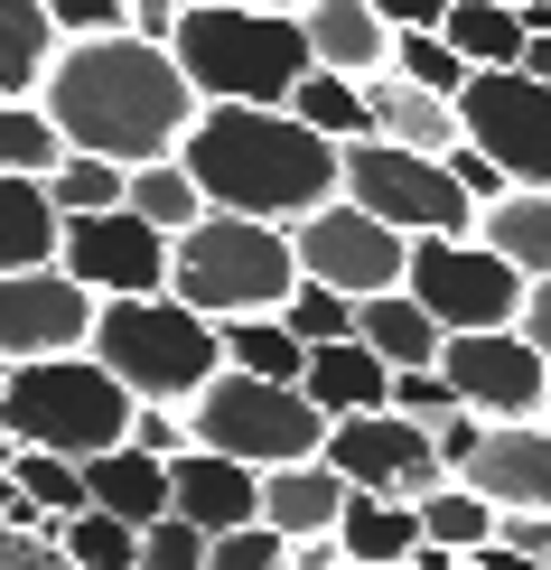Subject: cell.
I'll list each match as a JSON object with an SVG mask.
<instances>
[{"label": "cell", "instance_id": "1", "mask_svg": "<svg viewBox=\"0 0 551 570\" xmlns=\"http://www.w3.org/2000/svg\"><path fill=\"white\" fill-rule=\"evenodd\" d=\"M47 122L66 131V150H104V159H169L187 122H197V85L159 38L104 29V38H57V66L38 85Z\"/></svg>", "mask_w": 551, "mask_h": 570}, {"label": "cell", "instance_id": "2", "mask_svg": "<svg viewBox=\"0 0 551 570\" xmlns=\"http://www.w3.org/2000/svg\"><path fill=\"white\" fill-rule=\"evenodd\" d=\"M337 150L346 140L308 131L291 104H197V122L178 140V159L206 187V206L272 216V225H299L308 206L337 197Z\"/></svg>", "mask_w": 551, "mask_h": 570}, {"label": "cell", "instance_id": "3", "mask_svg": "<svg viewBox=\"0 0 551 570\" xmlns=\"http://www.w3.org/2000/svg\"><path fill=\"white\" fill-rule=\"evenodd\" d=\"M169 57L187 66L197 104H291V85L308 76L299 10H253V0H187Z\"/></svg>", "mask_w": 551, "mask_h": 570}, {"label": "cell", "instance_id": "4", "mask_svg": "<svg viewBox=\"0 0 551 570\" xmlns=\"http://www.w3.org/2000/svg\"><path fill=\"white\" fill-rule=\"evenodd\" d=\"M94 355L122 374L131 402H178L225 365V327L206 308H187L178 291H122V299H94Z\"/></svg>", "mask_w": 551, "mask_h": 570}, {"label": "cell", "instance_id": "5", "mask_svg": "<svg viewBox=\"0 0 551 570\" xmlns=\"http://www.w3.org/2000/svg\"><path fill=\"white\" fill-rule=\"evenodd\" d=\"M169 291L206 318H244V308H281L299 291V244L272 216H234L206 206L187 234H169Z\"/></svg>", "mask_w": 551, "mask_h": 570}, {"label": "cell", "instance_id": "6", "mask_svg": "<svg viewBox=\"0 0 551 570\" xmlns=\"http://www.w3.org/2000/svg\"><path fill=\"white\" fill-rule=\"evenodd\" d=\"M0 431L29 440V449L94 459V449H112V440L131 431V393H122V374H112L94 346L29 355V365L0 374Z\"/></svg>", "mask_w": 551, "mask_h": 570}, {"label": "cell", "instance_id": "7", "mask_svg": "<svg viewBox=\"0 0 551 570\" xmlns=\"http://www.w3.org/2000/svg\"><path fill=\"white\" fill-rule=\"evenodd\" d=\"M187 440L225 449V459H244V468H281V459H318L327 412H318L299 384H272V374H244V365H215L206 384L187 393Z\"/></svg>", "mask_w": 551, "mask_h": 570}, {"label": "cell", "instance_id": "8", "mask_svg": "<svg viewBox=\"0 0 551 570\" xmlns=\"http://www.w3.org/2000/svg\"><path fill=\"white\" fill-rule=\"evenodd\" d=\"M337 197L374 206L393 234H476V197L449 178L440 150H412V140H346L337 150Z\"/></svg>", "mask_w": 551, "mask_h": 570}, {"label": "cell", "instance_id": "9", "mask_svg": "<svg viewBox=\"0 0 551 570\" xmlns=\"http://www.w3.org/2000/svg\"><path fill=\"white\" fill-rule=\"evenodd\" d=\"M402 291L459 337V327H514L523 318V272L476 234H412L402 253Z\"/></svg>", "mask_w": 551, "mask_h": 570}, {"label": "cell", "instance_id": "10", "mask_svg": "<svg viewBox=\"0 0 551 570\" xmlns=\"http://www.w3.org/2000/svg\"><path fill=\"white\" fill-rule=\"evenodd\" d=\"M459 131L505 159L514 187H551V85L523 66H476L459 85Z\"/></svg>", "mask_w": 551, "mask_h": 570}, {"label": "cell", "instance_id": "11", "mask_svg": "<svg viewBox=\"0 0 551 570\" xmlns=\"http://www.w3.org/2000/svg\"><path fill=\"white\" fill-rule=\"evenodd\" d=\"M440 374H449V393H459L468 412H486V421L551 412V365H542V346L523 337V318L514 327H459V337H440Z\"/></svg>", "mask_w": 551, "mask_h": 570}, {"label": "cell", "instance_id": "12", "mask_svg": "<svg viewBox=\"0 0 551 570\" xmlns=\"http://www.w3.org/2000/svg\"><path fill=\"white\" fill-rule=\"evenodd\" d=\"M291 244H299V281H327V291L365 299V291H393L402 281L412 234H393L374 206H355V197H327V206H308V216L291 225Z\"/></svg>", "mask_w": 551, "mask_h": 570}, {"label": "cell", "instance_id": "13", "mask_svg": "<svg viewBox=\"0 0 551 570\" xmlns=\"http://www.w3.org/2000/svg\"><path fill=\"white\" fill-rule=\"evenodd\" d=\"M318 459L337 468L346 487H393V495H430V487L449 478L440 440H430L421 421H402L393 402H374V412H337V421H327V440H318Z\"/></svg>", "mask_w": 551, "mask_h": 570}, {"label": "cell", "instance_id": "14", "mask_svg": "<svg viewBox=\"0 0 551 570\" xmlns=\"http://www.w3.org/2000/svg\"><path fill=\"white\" fill-rule=\"evenodd\" d=\"M57 263L85 281L94 299H122V291H169V234L131 206H94V216H66L57 234Z\"/></svg>", "mask_w": 551, "mask_h": 570}, {"label": "cell", "instance_id": "15", "mask_svg": "<svg viewBox=\"0 0 551 570\" xmlns=\"http://www.w3.org/2000/svg\"><path fill=\"white\" fill-rule=\"evenodd\" d=\"M94 337V291L66 263H29L0 272V365H29V355H66Z\"/></svg>", "mask_w": 551, "mask_h": 570}, {"label": "cell", "instance_id": "16", "mask_svg": "<svg viewBox=\"0 0 551 570\" xmlns=\"http://www.w3.org/2000/svg\"><path fill=\"white\" fill-rule=\"evenodd\" d=\"M449 478H468L486 505H551V412L533 421H486L476 431V449Z\"/></svg>", "mask_w": 551, "mask_h": 570}, {"label": "cell", "instance_id": "17", "mask_svg": "<svg viewBox=\"0 0 551 570\" xmlns=\"http://www.w3.org/2000/svg\"><path fill=\"white\" fill-rule=\"evenodd\" d=\"M169 514H187V524H206V533L253 524V514H262V468L225 459V449H206V440H187L169 459Z\"/></svg>", "mask_w": 551, "mask_h": 570}, {"label": "cell", "instance_id": "18", "mask_svg": "<svg viewBox=\"0 0 551 570\" xmlns=\"http://www.w3.org/2000/svg\"><path fill=\"white\" fill-rule=\"evenodd\" d=\"M299 38H308V66H337V76L393 66V19L374 0H299Z\"/></svg>", "mask_w": 551, "mask_h": 570}, {"label": "cell", "instance_id": "19", "mask_svg": "<svg viewBox=\"0 0 551 570\" xmlns=\"http://www.w3.org/2000/svg\"><path fill=\"white\" fill-rule=\"evenodd\" d=\"M85 505L122 514V524H159V514H169V459L140 449V440L94 449V459H85Z\"/></svg>", "mask_w": 551, "mask_h": 570}, {"label": "cell", "instance_id": "20", "mask_svg": "<svg viewBox=\"0 0 551 570\" xmlns=\"http://www.w3.org/2000/svg\"><path fill=\"white\" fill-rule=\"evenodd\" d=\"M337 552H346V561H374V570L412 561V552H421V505H412V495H393V487H346V505H337Z\"/></svg>", "mask_w": 551, "mask_h": 570}, {"label": "cell", "instance_id": "21", "mask_svg": "<svg viewBox=\"0 0 551 570\" xmlns=\"http://www.w3.org/2000/svg\"><path fill=\"white\" fill-rule=\"evenodd\" d=\"M299 393L318 402L327 421H337V412H374V402H393V365H383L365 337H327V346H308Z\"/></svg>", "mask_w": 551, "mask_h": 570}, {"label": "cell", "instance_id": "22", "mask_svg": "<svg viewBox=\"0 0 551 570\" xmlns=\"http://www.w3.org/2000/svg\"><path fill=\"white\" fill-rule=\"evenodd\" d=\"M337 505H346V478L327 459H281L262 468V524L272 533H337Z\"/></svg>", "mask_w": 551, "mask_h": 570}, {"label": "cell", "instance_id": "23", "mask_svg": "<svg viewBox=\"0 0 551 570\" xmlns=\"http://www.w3.org/2000/svg\"><path fill=\"white\" fill-rule=\"evenodd\" d=\"M365 112H374V140H412V150H440L449 159V140H459V104L449 94H430L412 76H365Z\"/></svg>", "mask_w": 551, "mask_h": 570}, {"label": "cell", "instance_id": "24", "mask_svg": "<svg viewBox=\"0 0 551 570\" xmlns=\"http://www.w3.org/2000/svg\"><path fill=\"white\" fill-rule=\"evenodd\" d=\"M355 337H365L383 365H440V337H449V327L393 281V291H365V299H355Z\"/></svg>", "mask_w": 551, "mask_h": 570}, {"label": "cell", "instance_id": "25", "mask_svg": "<svg viewBox=\"0 0 551 570\" xmlns=\"http://www.w3.org/2000/svg\"><path fill=\"white\" fill-rule=\"evenodd\" d=\"M476 244H495L523 281H551V187H505L495 206H476Z\"/></svg>", "mask_w": 551, "mask_h": 570}, {"label": "cell", "instance_id": "26", "mask_svg": "<svg viewBox=\"0 0 551 570\" xmlns=\"http://www.w3.org/2000/svg\"><path fill=\"white\" fill-rule=\"evenodd\" d=\"M57 197L47 178H0V272H29V263H57Z\"/></svg>", "mask_w": 551, "mask_h": 570}, {"label": "cell", "instance_id": "27", "mask_svg": "<svg viewBox=\"0 0 551 570\" xmlns=\"http://www.w3.org/2000/svg\"><path fill=\"white\" fill-rule=\"evenodd\" d=\"M122 206L131 216H150L159 234H187L206 216V187L187 178V159L169 150V159H131V178H122Z\"/></svg>", "mask_w": 551, "mask_h": 570}, {"label": "cell", "instance_id": "28", "mask_svg": "<svg viewBox=\"0 0 551 570\" xmlns=\"http://www.w3.org/2000/svg\"><path fill=\"white\" fill-rule=\"evenodd\" d=\"M57 66V19L47 0H0V94H38Z\"/></svg>", "mask_w": 551, "mask_h": 570}, {"label": "cell", "instance_id": "29", "mask_svg": "<svg viewBox=\"0 0 551 570\" xmlns=\"http://www.w3.org/2000/svg\"><path fill=\"white\" fill-rule=\"evenodd\" d=\"M215 327H225V365L272 374V384H299L308 346L291 337V318H281V308H244V318H215Z\"/></svg>", "mask_w": 551, "mask_h": 570}, {"label": "cell", "instance_id": "30", "mask_svg": "<svg viewBox=\"0 0 551 570\" xmlns=\"http://www.w3.org/2000/svg\"><path fill=\"white\" fill-rule=\"evenodd\" d=\"M291 112H299L308 131H327V140H365V131H374L365 76H337V66H308V76L291 85Z\"/></svg>", "mask_w": 551, "mask_h": 570}, {"label": "cell", "instance_id": "31", "mask_svg": "<svg viewBox=\"0 0 551 570\" xmlns=\"http://www.w3.org/2000/svg\"><path fill=\"white\" fill-rule=\"evenodd\" d=\"M66 159V131L47 122L38 94H0V178H47Z\"/></svg>", "mask_w": 551, "mask_h": 570}, {"label": "cell", "instance_id": "32", "mask_svg": "<svg viewBox=\"0 0 551 570\" xmlns=\"http://www.w3.org/2000/svg\"><path fill=\"white\" fill-rule=\"evenodd\" d=\"M440 38L459 47L468 66H514L523 57V10H505V0H449Z\"/></svg>", "mask_w": 551, "mask_h": 570}, {"label": "cell", "instance_id": "33", "mask_svg": "<svg viewBox=\"0 0 551 570\" xmlns=\"http://www.w3.org/2000/svg\"><path fill=\"white\" fill-rule=\"evenodd\" d=\"M412 505H421V542H449V552H476V542H495V505H486L468 478H440L430 495H412Z\"/></svg>", "mask_w": 551, "mask_h": 570}, {"label": "cell", "instance_id": "34", "mask_svg": "<svg viewBox=\"0 0 551 570\" xmlns=\"http://www.w3.org/2000/svg\"><path fill=\"white\" fill-rule=\"evenodd\" d=\"M10 487L29 495V505L47 514V524H66V514L85 505V459H66V449H10Z\"/></svg>", "mask_w": 551, "mask_h": 570}, {"label": "cell", "instance_id": "35", "mask_svg": "<svg viewBox=\"0 0 551 570\" xmlns=\"http://www.w3.org/2000/svg\"><path fill=\"white\" fill-rule=\"evenodd\" d=\"M57 533H66V561L76 570H140V524H122L104 505H76Z\"/></svg>", "mask_w": 551, "mask_h": 570}, {"label": "cell", "instance_id": "36", "mask_svg": "<svg viewBox=\"0 0 551 570\" xmlns=\"http://www.w3.org/2000/svg\"><path fill=\"white\" fill-rule=\"evenodd\" d=\"M122 159L104 150H66L57 169H47V197H57V216H94V206H122Z\"/></svg>", "mask_w": 551, "mask_h": 570}, {"label": "cell", "instance_id": "37", "mask_svg": "<svg viewBox=\"0 0 551 570\" xmlns=\"http://www.w3.org/2000/svg\"><path fill=\"white\" fill-rule=\"evenodd\" d=\"M393 76H412V85H430V94H449V104H459V85L476 76V66H468L440 29H393Z\"/></svg>", "mask_w": 551, "mask_h": 570}, {"label": "cell", "instance_id": "38", "mask_svg": "<svg viewBox=\"0 0 551 570\" xmlns=\"http://www.w3.org/2000/svg\"><path fill=\"white\" fill-rule=\"evenodd\" d=\"M281 318H291L299 346H327V337H355V299L327 291V281H299L291 299H281Z\"/></svg>", "mask_w": 551, "mask_h": 570}, {"label": "cell", "instance_id": "39", "mask_svg": "<svg viewBox=\"0 0 551 570\" xmlns=\"http://www.w3.org/2000/svg\"><path fill=\"white\" fill-rule=\"evenodd\" d=\"M206 570H291V533H272L262 514L234 533H206Z\"/></svg>", "mask_w": 551, "mask_h": 570}, {"label": "cell", "instance_id": "40", "mask_svg": "<svg viewBox=\"0 0 551 570\" xmlns=\"http://www.w3.org/2000/svg\"><path fill=\"white\" fill-rule=\"evenodd\" d=\"M393 412H402V421H421V431H440V421L459 412V393H449V374H440V365H393Z\"/></svg>", "mask_w": 551, "mask_h": 570}, {"label": "cell", "instance_id": "41", "mask_svg": "<svg viewBox=\"0 0 551 570\" xmlns=\"http://www.w3.org/2000/svg\"><path fill=\"white\" fill-rule=\"evenodd\" d=\"M140 570H206V524H187V514L140 524Z\"/></svg>", "mask_w": 551, "mask_h": 570}, {"label": "cell", "instance_id": "42", "mask_svg": "<svg viewBox=\"0 0 551 570\" xmlns=\"http://www.w3.org/2000/svg\"><path fill=\"white\" fill-rule=\"evenodd\" d=\"M449 178H459V187H468L476 206H495V197H505V187H514V178H505V159H495V150H476L468 131L449 140Z\"/></svg>", "mask_w": 551, "mask_h": 570}, {"label": "cell", "instance_id": "43", "mask_svg": "<svg viewBox=\"0 0 551 570\" xmlns=\"http://www.w3.org/2000/svg\"><path fill=\"white\" fill-rule=\"evenodd\" d=\"M47 19H57V38H104L122 29V0H47Z\"/></svg>", "mask_w": 551, "mask_h": 570}, {"label": "cell", "instance_id": "44", "mask_svg": "<svg viewBox=\"0 0 551 570\" xmlns=\"http://www.w3.org/2000/svg\"><path fill=\"white\" fill-rule=\"evenodd\" d=\"M178 10H187V0H122V29H140V38H159V47H169Z\"/></svg>", "mask_w": 551, "mask_h": 570}, {"label": "cell", "instance_id": "45", "mask_svg": "<svg viewBox=\"0 0 551 570\" xmlns=\"http://www.w3.org/2000/svg\"><path fill=\"white\" fill-rule=\"evenodd\" d=\"M523 337H533L542 365H551V281H523Z\"/></svg>", "mask_w": 551, "mask_h": 570}, {"label": "cell", "instance_id": "46", "mask_svg": "<svg viewBox=\"0 0 551 570\" xmlns=\"http://www.w3.org/2000/svg\"><path fill=\"white\" fill-rule=\"evenodd\" d=\"M383 19H393V29H440L449 19V0H374Z\"/></svg>", "mask_w": 551, "mask_h": 570}, {"label": "cell", "instance_id": "47", "mask_svg": "<svg viewBox=\"0 0 551 570\" xmlns=\"http://www.w3.org/2000/svg\"><path fill=\"white\" fill-rule=\"evenodd\" d=\"M459 570H542V561L514 552V542H476V552H459Z\"/></svg>", "mask_w": 551, "mask_h": 570}, {"label": "cell", "instance_id": "48", "mask_svg": "<svg viewBox=\"0 0 551 570\" xmlns=\"http://www.w3.org/2000/svg\"><path fill=\"white\" fill-rule=\"evenodd\" d=\"M514 66H523V76H542V85H551V29H523V57H514Z\"/></svg>", "mask_w": 551, "mask_h": 570}, {"label": "cell", "instance_id": "49", "mask_svg": "<svg viewBox=\"0 0 551 570\" xmlns=\"http://www.w3.org/2000/svg\"><path fill=\"white\" fill-rule=\"evenodd\" d=\"M253 10H299V0H253Z\"/></svg>", "mask_w": 551, "mask_h": 570}, {"label": "cell", "instance_id": "50", "mask_svg": "<svg viewBox=\"0 0 551 570\" xmlns=\"http://www.w3.org/2000/svg\"><path fill=\"white\" fill-rule=\"evenodd\" d=\"M10 449H19V440H10V431H0V468H10Z\"/></svg>", "mask_w": 551, "mask_h": 570}, {"label": "cell", "instance_id": "51", "mask_svg": "<svg viewBox=\"0 0 551 570\" xmlns=\"http://www.w3.org/2000/svg\"><path fill=\"white\" fill-rule=\"evenodd\" d=\"M337 570H374V561H346V552H337Z\"/></svg>", "mask_w": 551, "mask_h": 570}, {"label": "cell", "instance_id": "52", "mask_svg": "<svg viewBox=\"0 0 551 570\" xmlns=\"http://www.w3.org/2000/svg\"><path fill=\"white\" fill-rule=\"evenodd\" d=\"M505 10H523V0H505Z\"/></svg>", "mask_w": 551, "mask_h": 570}, {"label": "cell", "instance_id": "53", "mask_svg": "<svg viewBox=\"0 0 551 570\" xmlns=\"http://www.w3.org/2000/svg\"><path fill=\"white\" fill-rule=\"evenodd\" d=\"M0 374H10V365H0Z\"/></svg>", "mask_w": 551, "mask_h": 570}]
</instances>
